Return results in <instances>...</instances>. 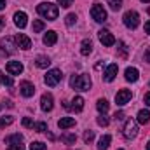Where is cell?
<instances>
[{"label":"cell","mask_w":150,"mask_h":150,"mask_svg":"<svg viewBox=\"0 0 150 150\" xmlns=\"http://www.w3.org/2000/svg\"><path fill=\"white\" fill-rule=\"evenodd\" d=\"M37 12L42 18H45V19H49V21H54V19H58L59 7H58L56 4H51V2H42V4L37 5Z\"/></svg>","instance_id":"cell-1"},{"label":"cell","mask_w":150,"mask_h":150,"mask_svg":"<svg viewBox=\"0 0 150 150\" xmlns=\"http://www.w3.org/2000/svg\"><path fill=\"white\" fill-rule=\"evenodd\" d=\"M70 86L74 89H77V91H89L91 86H93V82H91V77L89 75L82 74V75H74L70 79Z\"/></svg>","instance_id":"cell-2"},{"label":"cell","mask_w":150,"mask_h":150,"mask_svg":"<svg viewBox=\"0 0 150 150\" xmlns=\"http://www.w3.org/2000/svg\"><path fill=\"white\" fill-rule=\"evenodd\" d=\"M61 79H63V74H61V70H58V68H52V70H49L45 77H44V82L49 86V87H54V86H58L59 82H61Z\"/></svg>","instance_id":"cell-3"},{"label":"cell","mask_w":150,"mask_h":150,"mask_svg":"<svg viewBox=\"0 0 150 150\" xmlns=\"http://www.w3.org/2000/svg\"><path fill=\"white\" fill-rule=\"evenodd\" d=\"M122 133H124V138H127V140L136 138V134H138V122H136V120H133V119H127V120H126V124H124Z\"/></svg>","instance_id":"cell-4"},{"label":"cell","mask_w":150,"mask_h":150,"mask_svg":"<svg viewBox=\"0 0 150 150\" xmlns=\"http://www.w3.org/2000/svg\"><path fill=\"white\" fill-rule=\"evenodd\" d=\"M122 19H124V25H126L127 28H131V30H134V28L140 25V14H138L136 11H127Z\"/></svg>","instance_id":"cell-5"},{"label":"cell","mask_w":150,"mask_h":150,"mask_svg":"<svg viewBox=\"0 0 150 150\" xmlns=\"http://www.w3.org/2000/svg\"><path fill=\"white\" fill-rule=\"evenodd\" d=\"M91 18H93L96 23H103V21H107V11L103 9V5L94 4V5L91 7Z\"/></svg>","instance_id":"cell-6"},{"label":"cell","mask_w":150,"mask_h":150,"mask_svg":"<svg viewBox=\"0 0 150 150\" xmlns=\"http://www.w3.org/2000/svg\"><path fill=\"white\" fill-rule=\"evenodd\" d=\"M133 98V93L129 89H120L117 94H115V103L119 107H124L126 103H129V100Z\"/></svg>","instance_id":"cell-7"},{"label":"cell","mask_w":150,"mask_h":150,"mask_svg":"<svg viewBox=\"0 0 150 150\" xmlns=\"http://www.w3.org/2000/svg\"><path fill=\"white\" fill-rule=\"evenodd\" d=\"M98 38H100V42H101L105 47H110V45L115 44V37H113L108 30H100V32H98Z\"/></svg>","instance_id":"cell-8"},{"label":"cell","mask_w":150,"mask_h":150,"mask_svg":"<svg viewBox=\"0 0 150 150\" xmlns=\"http://www.w3.org/2000/svg\"><path fill=\"white\" fill-rule=\"evenodd\" d=\"M19 93H21L25 98H32V96L35 94V86H33L32 82H28V80H23V82L19 84Z\"/></svg>","instance_id":"cell-9"},{"label":"cell","mask_w":150,"mask_h":150,"mask_svg":"<svg viewBox=\"0 0 150 150\" xmlns=\"http://www.w3.org/2000/svg\"><path fill=\"white\" fill-rule=\"evenodd\" d=\"M5 143L7 145H12V147H18L19 150H25V145H23V136L19 133H14L11 136L5 138Z\"/></svg>","instance_id":"cell-10"},{"label":"cell","mask_w":150,"mask_h":150,"mask_svg":"<svg viewBox=\"0 0 150 150\" xmlns=\"http://www.w3.org/2000/svg\"><path fill=\"white\" fill-rule=\"evenodd\" d=\"M52 107H54L52 94H49V93L42 94V98H40V108H42L44 112H51V110H52Z\"/></svg>","instance_id":"cell-11"},{"label":"cell","mask_w":150,"mask_h":150,"mask_svg":"<svg viewBox=\"0 0 150 150\" xmlns=\"http://www.w3.org/2000/svg\"><path fill=\"white\" fill-rule=\"evenodd\" d=\"M16 44H18V47L23 49V51H28V49L32 47V40H30V37H26L25 33H18V35H16Z\"/></svg>","instance_id":"cell-12"},{"label":"cell","mask_w":150,"mask_h":150,"mask_svg":"<svg viewBox=\"0 0 150 150\" xmlns=\"http://www.w3.org/2000/svg\"><path fill=\"white\" fill-rule=\"evenodd\" d=\"M14 25L18 26V28H25L26 25H28V16H26V12H23V11H18L16 14H14Z\"/></svg>","instance_id":"cell-13"},{"label":"cell","mask_w":150,"mask_h":150,"mask_svg":"<svg viewBox=\"0 0 150 150\" xmlns=\"http://www.w3.org/2000/svg\"><path fill=\"white\" fill-rule=\"evenodd\" d=\"M2 47H4V51H5V52H9V54L16 52V47H18V44H16V38L5 37L4 40H2Z\"/></svg>","instance_id":"cell-14"},{"label":"cell","mask_w":150,"mask_h":150,"mask_svg":"<svg viewBox=\"0 0 150 150\" xmlns=\"http://www.w3.org/2000/svg\"><path fill=\"white\" fill-rule=\"evenodd\" d=\"M5 70H7L11 75H19L21 72H23V65H21L19 61H9L7 67H5Z\"/></svg>","instance_id":"cell-15"},{"label":"cell","mask_w":150,"mask_h":150,"mask_svg":"<svg viewBox=\"0 0 150 150\" xmlns=\"http://www.w3.org/2000/svg\"><path fill=\"white\" fill-rule=\"evenodd\" d=\"M117 70H119V67L112 63V65H108V68L105 70V74H103V79L107 80V82H112L113 79H115V75H117Z\"/></svg>","instance_id":"cell-16"},{"label":"cell","mask_w":150,"mask_h":150,"mask_svg":"<svg viewBox=\"0 0 150 150\" xmlns=\"http://www.w3.org/2000/svg\"><path fill=\"white\" fill-rule=\"evenodd\" d=\"M124 75H126V80H127V82H136V80L140 79V72H138L134 67H129V68H126Z\"/></svg>","instance_id":"cell-17"},{"label":"cell","mask_w":150,"mask_h":150,"mask_svg":"<svg viewBox=\"0 0 150 150\" xmlns=\"http://www.w3.org/2000/svg\"><path fill=\"white\" fill-rule=\"evenodd\" d=\"M74 126H75L74 117H61L58 120V127H61V129H68V127H74Z\"/></svg>","instance_id":"cell-18"},{"label":"cell","mask_w":150,"mask_h":150,"mask_svg":"<svg viewBox=\"0 0 150 150\" xmlns=\"http://www.w3.org/2000/svg\"><path fill=\"white\" fill-rule=\"evenodd\" d=\"M58 42V33L54 32V30H49L45 35H44V44L45 45H54Z\"/></svg>","instance_id":"cell-19"},{"label":"cell","mask_w":150,"mask_h":150,"mask_svg":"<svg viewBox=\"0 0 150 150\" xmlns=\"http://www.w3.org/2000/svg\"><path fill=\"white\" fill-rule=\"evenodd\" d=\"M91 51H93V42H91L89 38L82 40V44H80V52H82V56H89Z\"/></svg>","instance_id":"cell-20"},{"label":"cell","mask_w":150,"mask_h":150,"mask_svg":"<svg viewBox=\"0 0 150 150\" xmlns=\"http://www.w3.org/2000/svg\"><path fill=\"white\" fill-rule=\"evenodd\" d=\"M70 108L75 110V112H82V108H84V98L82 96H75L74 100H72V107Z\"/></svg>","instance_id":"cell-21"},{"label":"cell","mask_w":150,"mask_h":150,"mask_svg":"<svg viewBox=\"0 0 150 150\" xmlns=\"http://www.w3.org/2000/svg\"><path fill=\"white\" fill-rule=\"evenodd\" d=\"M110 142H112V136H110V134L101 136L100 142H98V150H107L108 147H110Z\"/></svg>","instance_id":"cell-22"},{"label":"cell","mask_w":150,"mask_h":150,"mask_svg":"<svg viewBox=\"0 0 150 150\" xmlns=\"http://www.w3.org/2000/svg\"><path fill=\"white\" fill-rule=\"evenodd\" d=\"M35 65H37L38 68H47V67L51 65V59H49L47 56H37V59H35Z\"/></svg>","instance_id":"cell-23"},{"label":"cell","mask_w":150,"mask_h":150,"mask_svg":"<svg viewBox=\"0 0 150 150\" xmlns=\"http://www.w3.org/2000/svg\"><path fill=\"white\" fill-rule=\"evenodd\" d=\"M150 120V112L149 110H140L138 112V119H136V122H140V124H147Z\"/></svg>","instance_id":"cell-24"},{"label":"cell","mask_w":150,"mask_h":150,"mask_svg":"<svg viewBox=\"0 0 150 150\" xmlns=\"http://www.w3.org/2000/svg\"><path fill=\"white\" fill-rule=\"evenodd\" d=\"M108 101L107 100H98V103H96V108H98V112L100 113H107L108 112Z\"/></svg>","instance_id":"cell-25"},{"label":"cell","mask_w":150,"mask_h":150,"mask_svg":"<svg viewBox=\"0 0 150 150\" xmlns=\"http://www.w3.org/2000/svg\"><path fill=\"white\" fill-rule=\"evenodd\" d=\"M44 28H45V23L42 19H35L33 21V33H40Z\"/></svg>","instance_id":"cell-26"},{"label":"cell","mask_w":150,"mask_h":150,"mask_svg":"<svg viewBox=\"0 0 150 150\" xmlns=\"http://www.w3.org/2000/svg\"><path fill=\"white\" fill-rule=\"evenodd\" d=\"M61 140H63L65 143H75L77 136H75V134H72V133H63V134H61Z\"/></svg>","instance_id":"cell-27"},{"label":"cell","mask_w":150,"mask_h":150,"mask_svg":"<svg viewBox=\"0 0 150 150\" xmlns=\"http://www.w3.org/2000/svg\"><path fill=\"white\" fill-rule=\"evenodd\" d=\"M107 2H108V5H110L112 11H119L122 7V0H107Z\"/></svg>","instance_id":"cell-28"},{"label":"cell","mask_w":150,"mask_h":150,"mask_svg":"<svg viewBox=\"0 0 150 150\" xmlns=\"http://www.w3.org/2000/svg\"><path fill=\"white\" fill-rule=\"evenodd\" d=\"M0 84H4V86H9V87H11L14 82H12V79H11V77H7V75H4L2 72H0Z\"/></svg>","instance_id":"cell-29"},{"label":"cell","mask_w":150,"mask_h":150,"mask_svg":"<svg viewBox=\"0 0 150 150\" xmlns=\"http://www.w3.org/2000/svg\"><path fill=\"white\" fill-rule=\"evenodd\" d=\"M33 127H35V131H38V133H45L47 131V124L45 122H35Z\"/></svg>","instance_id":"cell-30"},{"label":"cell","mask_w":150,"mask_h":150,"mask_svg":"<svg viewBox=\"0 0 150 150\" xmlns=\"http://www.w3.org/2000/svg\"><path fill=\"white\" fill-rule=\"evenodd\" d=\"M30 150H47V147L42 143V142H33L30 145Z\"/></svg>","instance_id":"cell-31"},{"label":"cell","mask_w":150,"mask_h":150,"mask_svg":"<svg viewBox=\"0 0 150 150\" xmlns=\"http://www.w3.org/2000/svg\"><path fill=\"white\" fill-rule=\"evenodd\" d=\"M108 122H110V120H108V117H107L105 113H101V115L98 117V124H100V126L105 127V126H108Z\"/></svg>","instance_id":"cell-32"},{"label":"cell","mask_w":150,"mask_h":150,"mask_svg":"<svg viewBox=\"0 0 150 150\" xmlns=\"http://www.w3.org/2000/svg\"><path fill=\"white\" fill-rule=\"evenodd\" d=\"M93 140H94V133H93V131H86V133H84V142H86V143H91Z\"/></svg>","instance_id":"cell-33"},{"label":"cell","mask_w":150,"mask_h":150,"mask_svg":"<svg viewBox=\"0 0 150 150\" xmlns=\"http://www.w3.org/2000/svg\"><path fill=\"white\" fill-rule=\"evenodd\" d=\"M75 21H77V16H75V14H68V16H67V19H65V23H67L68 26L75 25Z\"/></svg>","instance_id":"cell-34"},{"label":"cell","mask_w":150,"mask_h":150,"mask_svg":"<svg viewBox=\"0 0 150 150\" xmlns=\"http://www.w3.org/2000/svg\"><path fill=\"white\" fill-rule=\"evenodd\" d=\"M58 4H59L61 7H65V9H68V7H72V4H74V0H58Z\"/></svg>","instance_id":"cell-35"},{"label":"cell","mask_w":150,"mask_h":150,"mask_svg":"<svg viewBox=\"0 0 150 150\" xmlns=\"http://www.w3.org/2000/svg\"><path fill=\"white\" fill-rule=\"evenodd\" d=\"M23 126H25V127H33V120H32L30 117H25V119H23Z\"/></svg>","instance_id":"cell-36"},{"label":"cell","mask_w":150,"mask_h":150,"mask_svg":"<svg viewBox=\"0 0 150 150\" xmlns=\"http://www.w3.org/2000/svg\"><path fill=\"white\" fill-rule=\"evenodd\" d=\"M143 101H145V105H147V107H150V93H147V94H145Z\"/></svg>","instance_id":"cell-37"},{"label":"cell","mask_w":150,"mask_h":150,"mask_svg":"<svg viewBox=\"0 0 150 150\" xmlns=\"http://www.w3.org/2000/svg\"><path fill=\"white\" fill-rule=\"evenodd\" d=\"M113 117H115L117 120H120V119H124V112H117L115 115H113Z\"/></svg>","instance_id":"cell-38"},{"label":"cell","mask_w":150,"mask_h":150,"mask_svg":"<svg viewBox=\"0 0 150 150\" xmlns=\"http://www.w3.org/2000/svg\"><path fill=\"white\" fill-rule=\"evenodd\" d=\"M145 32H147V33L150 35V19L147 21V23H145Z\"/></svg>","instance_id":"cell-39"},{"label":"cell","mask_w":150,"mask_h":150,"mask_svg":"<svg viewBox=\"0 0 150 150\" xmlns=\"http://www.w3.org/2000/svg\"><path fill=\"white\" fill-rule=\"evenodd\" d=\"M145 59H147V61H149V63H150V47H149V51L145 52Z\"/></svg>","instance_id":"cell-40"},{"label":"cell","mask_w":150,"mask_h":150,"mask_svg":"<svg viewBox=\"0 0 150 150\" xmlns=\"http://www.w3.org/2000/svg\"><path fill=\"white\" fill-rule=\"evenodd\" d=\"M5 9V0H0V11H4Z\"/></svg>","instance_id":"cell-41"},{"label":"cell","mask_w":150,"mask_h":150,"mask_svg":"<svg viewBox=\"0 0 150 150\" xmlns=\"http://www.w3.org/2000/svg\"><path fill=\"white\" fill-rule=\"evenodd\" d=\"M4 25H5V21H4V18H0V30L4 28Z\"/></svg>","instance_id":"cell-42"},{"label":"cell","mask_w":150,"mask_h":150,"mask_svg":"<svg viewBox=\"0 0 150 150\" xmlns=\"http://www.w3.org/2000/svg\"><path fill=\"white\" fill-rule=\"evenodd\" d=\"M7 150H19V149H18V147H12V145H9V147H7Z\"/></svg>","instance_id":"cell-43"},{"label":"cell","mask_w":150,"mask_h":150,"mask_svg":"<svg viewBox=\"0 0 150 150\" xmlns=\"http://www.w3.org/2000/svg\"><path fill=\"white\" fill-rule=\"evenodd\" d=\"M147 150H150V142H149V143H147Z\"/></svg>","instance_id":"cell-44"},{"label":"cell","mask_w":150,"mask_h":150,"mask_svg":"<svg viewBox=\"0 0 150 150\" xmlns=\"http://www.w3.org/2000/svg\"><path fill=\"white\" fill-rule=\"evenodd\" d=\"M2 108H4V105H0V110H2Z\"/></svg>","instance_id":"cell-45"},{"label":"cell","mask_w":150,"mask_h":150,"mask_svg":"<svg viewBox=\"0 0 150 150\" xmlns=\"http://www.w3.org/2000/svg\"><path fill=\"white\" fill-rule=\"evenodd\" d=\"M142 2H150V0H142Z\"/></svg>","instance_id":"cell-46"},{"label":"cell","mask_w":150,"mask_h":150,"mask_svg":"<svg viewBox=\"0 0 150 150\" xmlns=\"http://www.w3.org/2000/svg\"><path fill=\"white\" fill-rule=\"evenodd\" d=\"M120 150H122V149H120Z\"/></svg>","instance_id":"cell-47"}]
</instances>
